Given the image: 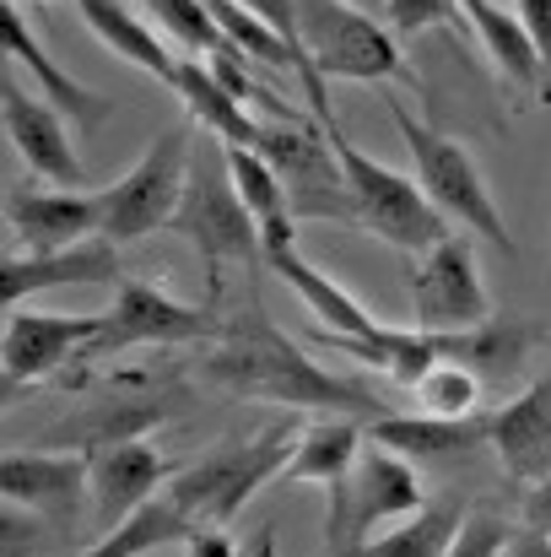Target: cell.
<instances>
[{
  "label": "cell",
  "mask_w": 551,
  "mask_h": 557,
  "mask_svg": "<svg viewBox=\"0 0 551 557\" xmlns=\"http://www.w3.org/2000/svg\"><path fill=\"white\" fill-rule=\"evenodd\" d=\"M422 504H427V493H422L416 466L405 455H395V449L367 438L358 466L336 487H325V553L363 547L367 536L411 520Z\"/></svg>",
  "instance_id": "7"
},
{
  "label": "cell",
  "mask_w": 551,
  "mask_h": 557,
  "mask_svg": "<svg viewBox=\"0 0 551 557\" xmlns=\"http://www.w3.org/2000/svg\"><path fill=\"white\" fill-rule=\"evenodd\" d=\"M238 5L260 11V16H265V22L281 33V38H292V44H298V5H292V0H238Z\"/></svg>",
  "instance_id": "34"
},
{
  "label": "cell",
  "mask_w": 551,
  "mask_h": 557,
  "mask_svg": "<svg viewBox=\"0 0 551 557\" xmlns=\"http://www.w3.org/2000/svg\"><path fill=\"white\" fill-rule=\"evenodd\" d=\"M367 438L405 455L411 466H449V460H465L476 449H487V411L476 417H433V411H389V417H373L367 422Z\"/></svg>",
  "instance_id": "19"
},
{
  "label": "cell",
  "mask_w": 551,
  "mask_h": 557,
  "mask_svg": "<svg viewBox=\"0 0 551 557\" xmlns=\"http://www.w3.org/2000/svg\"><path fill=\"white\" fill-rule=\"evenodd\" d=\"M509 542H514V531H509L498 515H465L460 536L449 542V553L443 557H503L509 553Z\"/></svg>",
  "instance_id": "31"
},
{
  "label": "cell",
  "mask_w": 551,
  "mask_h": 557,
  "mask_svg": "<svg viewBox=\"0 0 551 557\" xmlns=\"http://www.w3.org/2000/svg\"><path fill=\"white\" fill-rule=\"evenodd\" d=\"M411 309L422 331H476L492 320L487 287H481V265L471 255V238L449 233L438 249L416 255L411 271Z\"/></svg>",
  "instance_id": "12"
},
{
  "label": "cell",
  "mask_w": 551,
  "mask_h": 557,
  "mask_svg": "<svg viewBox=\"0 0 551 557\" xmlns=\"http://www.w3.org/2000/svg\"><path fill=\"white\" fill-rule=\"evenodd\" d=\"M168 233H179L184 244L200 255L211 287H216V276H222L227 265H260V260H265L260 222H254V211L243 206V195L233 185L227 141H216V136L195 141L189 185H184L179 216H174Z\"/></svg>",
  "instance_id": "3"
},
{
  "label": "cell",
  "mask_w": 551,
  "mask_h": 557,
  "mask_svg": "<svg viewBox=\"0 0 551 557\" xmlns=\"http://www.w3.org/2000/svg\"><path fill=\"white\" fill-rule=\"evenodd\" d=\"M76 11H82V22L92 27V38H98L103 49H114L125 65L147 71L152 82H163V87L174 92V82H179V54L168 49V38H163V27H158L152 16L130 11V0H76Z\"/></svg>",
  "instance_id": "21"
},
{
  "label": "cell",
  "mask_w": 551,
  "mask_h": 557,
  "mask_svg": "<svg viewBox=\"0 0 551 557\" xmlns=\"http://www.w3.org/2000/svg\"><path fill=\"white\" fill-rule=\"evenodd\" d=\"M389 120H395V131L405 136V152H411L416 185L427 189V200H433L443 216L465 222L476 238H487L498 255H514L509 222H503V211H498L492 189H487V180H481V169H476L471 147H465V141H454L449 131H438V125L416 120V114H411L405 103H395V98H389Z\"/></svg>",
  "instance_id": "5"
},
{
  "label": "cell",
  "mask_w": 551,
  "mask_h": 557,
  "mask_svg": "<svg viewBox=\"0 0 551 557\" xmlns=\"http://www.w3.org/2000/svg\"><path fill=\"white\" fill-rule=\"evenodd\" d=\"M189 520H184L179 509L158 493L152 504H141L130 520H120V525H109V536L98 542V547H87L82 557H147L158 553V547H174V542H189Z\"/></svg>",
  "instance_id": "27"
},
{
  "label": "cell",
  "mask_w": 551,
  "mask_h": 557,
  "mask_svg": "<svg viewBox=\"0 0 551 557\" xmlns=\"http://www.w3.org/2000/svg\"><path fill=\"white\" fill-rule=\"evenodd\" d=\"M103 331V314H54V309H27L11 304L5 309V336H0V369L5 384H38L49 373H60L71 358H82Z\"/></svg>",
  "instance_id": "13"
},
{
  "label": "cell",
  "mask_w": 551,
  "mask_h": 557,
  "mask_svg": "<svg viewBox=\"0 0 551 557\" xmlns=\"http://www.w3.org/2000/svg\"><path fill=\"white\" fill-rule=\"evenodd\" d=\"M147 557H152V553H147Z\"/></svg>",
  "instance_id": "38"
},
{
  "label": "cell",
  "mask_w": 551,
  "mask_h": 557,
  "mask_svg": "<svg viewBox=\"0 0 551 557\" xmlns=\"http://www.w3.org/2000/svg\"><path fill=\"white\" fill-rule=\"evenodd\" d=\"M87 466H92V504H98L103 525L130 520L141 504H152L168 487V460H163V449L147 433L103 444V449H87Z\"/></svg>",
  "instance_id": "18"
},
{
  "label": "cell",
  "mask_w": 551,
  "mask_h": 557,
  "mask_svg": "<svg viewBox=\"0 0 551 557\" xmlns=\"http://www.w3.org/2000/svg\"><path fill=\"white\" fill-rule=\"evenodd\" d=\"M367 433L352 422V417H336V422H309L303 433H298V449H292V460H287V471H281V482H303V487H336L352 466H358V455H363Z\"/></svg>",
  "instance_id": "25"
},
{
  "label": "cell",
  "mask_w": 551,
  "mask_h": 557,
  "mask_svg": "<svg viewBox=\"0 0 551 557\" xmlns=\"http://www.w3.org/2000/svg\"><path fill=\"white\" fill-rule=\"evenodd\" d=\"M0 109H5V136L16 147V158L27 163V174L38 185H65V189H82L87 169L71 147V131H65V114L38 92H27L16 76H5L0 87Z\"/></svg>",
  "instance_id": "14"
},
{
  "label": "cell",
  "mask_w": 551,
  "mask_h": 557,
  "mask_svg": "<svg viewBox=\"0 0 551 557\" xmlns=\"http://www.w3.org/2000/svg\"><path fill=\"white\" fill-rule=\"evenodd\" d=\"M120 276H125L120 244H109L103 233H92V238L65 244V249H11L0 298L11 309V304H27L33 293H54V287H114Z\"/></svg>",
  "instance_id": "15"
},
{
  "label": "cell",
  "mask_w": 551,
  "mask_h": 557,
  "mask_svg": "<svg viewBox=\"0 0 551 557\" xmlns=\"http://www.w3.org/2000/svg\"><path fill=\"white\" fill-rule=\"evenodd\" d=\"M265 265H271V271H276V276H281V282L314 309V320H320L325 331H341V336H378V331H384V325L367 314L363 304H358L336 276H325V271H320L314 260H303L298 249H281V255H271Z\"/></svg>",
  "instance_id": "24"
},
{
  "label": "cell",
  "mask_w": 551,
  "mask_h": 557,
  "mask_svg": "<svg viewBox=\"0 0 551 557\" xmlns=\"http://www.w3.org/2000/svg\"><path fill=\"white\" fill-rule=\"evenodd\" d=\"M460 525H465V509L454 498H433L411 520L367 536L363 547H341V553H325V557H443L449 542L460 536Z\"/></svg>",
  "instance_id": "26"
},
{
  "label": "cell",
  "mask_w": 551,
  "mask_h": 557,
  "mask_svg": "<svg viewBox=\"0 0 551 557\" xmlns=\"http://www.w3.org/2000/svg\"><path fill=\"white\" fill-rule=\"evenodd\" d=\"M547 276H551V260H547Z\"/></svg>",
  "instance_id": "36"
},
{
  "label": "cell",
  "mask_w": 551,
  "mask_h": 557,
  "mask_svg": "<svg viewBox=\"0 0 551 557\" xmlns=\"http://www.w3.org/2000/svg\"><path fill=\"white\" fill-rule=\"evenodd\" d=\"M454 16H465L460 0H384V22H389L400 38L427 33V27H443V22H454Z\"/></svg>",
  "instance_id": "30"
},
{
  "label": "cell",
  "mask_w": 551,
  "mask_h": 557,
  "mask_svg": "<svg viewBox=\"0 0 551 557\" xmlns=\"http://www.w3.org/2000/svg\"><path fill=\"white\" fill-rule=\"evenodd\" d=\"M460 11H465L471 33L487 44L492 65H498L519 92H536V98H541V92H547V65H541V49H536L525 16L509 11L503 0H460Z\"/></svg>",
  "instance_id": "22"
},
{
  "label": "cell",
  "mask_w": 551,
  "mask_h": 557,
  "mask_svg": "<svg viewBox=\"0 0 551 557\" xmlns=\"http://www.w3.org/2000/svg\"><path fill=\"white\" fill-rule=\"evenodd\" d=\"M174 92H179L184 114H189L205 136H216V141H227V147H260V136H265L260 114H249V103L233 98L205 60H179Z\"/></svg>",
  "instance_id": "23"
},
{
  "label": "cell",
  "mask_w": 551,
  "mask_h": 557,
  "mask_svg": "<svg viewBox=\"0 0 551 557\" xmlns=\"http://www.w3.org/2000/svg\"><path fill=\"white\" fill-rule=\"evenodd\" d=\"M184 557H243V547L227 536V525H195L184 542Z\"/></svg>",
  "instance_id": "33"
},
{
  "label": "cell",
  "mask_w": 551,
  "mask_h": 557,
  "mask_svg": "<svg viewBox=\"0 0 551 557\" xmlns=\"http://www.w3.org/2000/svg\"><path fill=\"white\" fill-rule=\"evenodd\" d=\"M141 5H147V16H152L174 44L195 49L200 60L227 44V33H222V22H216V11H211L205 0H141Z\"/></svg>",
  "instance_id": "28"
},
{
  "label": "cell",
  "mask_w": 551,
  "mask_h": 557,
  "mask_svg": "<svg viewBox=\"0 0 551 557\" xmlns=\"http://www.w3.org/2000/svg\"><path fill=\"white\" fill-rule=\"evenodd\" d=\"M519 16H525V27H530V38H536V49H541V65H547V92H541V103H551V0H519Z\"/></svg>",
  "instance_id": "32"
},
{
  "label": "cell",
  "mask_w": 551,
  "mask_h": 557,
  "mask_svg": "<svg viewBox=\"0 0 551 557\" xmlns=\"http://www.w3.org/2000/svg\"><path fill=\"white\" fill-rule=\"evenodd\" d=\"M314 120H325V131H330V147H336L341 174L352 185V206H358V227L363 233H373L378 244H389L400 255H427V249H438L449 238V216L427 200V189L416 180L395 174L389 163H378V158H367L363 147H352L336 131L330 109L314 114Z\"/></svg>",
  "instance_id": "6"
},
{
  "label": "cell",
  "mask_w": 551,
  "mask_h": 557,
  "mask_svg": "<svg viewBox=\"0 0 551 557\" xmlns=\"http://www.w3.org/2000/svg\"><path fill=\"white\" fill-rule=\"evenodd\" d=\"M189 158H195V136L189 125H168L130 174H120L103 195V238L109 244H141L163 227H174L179 216L184 185H189Z\"/></svg>",
  "instance_id": "8"
},
{
  "label": "cell",
  "mask_w": 551,
  "mask_h": 557,
  "mask_svg": "<svg viewBox=\"0 0 551 557\" xmlns=\"http://www.w3.org/2000/svg\"><path fill=\"white\" fill-rule=\"evenodd\" d=\"M298 422H276L265 428L260 438H243V444H227V449H211L200 455L195 466H184L168 476L163 498L179 509L189 525H233L238 509L287 471L292 449H298Z\"/></svg>",
  "instance_id": "4"
},
{
  "label": "cell",
  "mask_w": 551,
  "mask_h": 557,
  "mask_svg": "<svg viewBox=\"0 0 551 557\" xmlns=\"http://www.w3.org/2000/svg\"><path fill=\"white\" fill-rule=\"evenodd\" d=\"M5 227L16 233V249H65L103 233V195L65 185H16L5 195Z\"/></svg>",
  "instance_id": "16"
},
{
  "label": "cell",
  "mask_w": 551,
  "mask_h": 557,
  "mask_svg": "<svg viewBox=\"0 0 551 557\" xmlns=\"http://www.w3.org/2000/svg\"><path fill=\"white\" fill-rule=\"evenodd\" d=\"M260 152L281 174L287 200L303 222H358L352 185L341 174L325 120H271L260 136Z\"/></svg>",
  "instance_id": "10"
},
{
  "label": "cell",
  "mask_w": 551,
  "mask_h": 557,
  "mask_svg": "<svg viewBox=\"0 0 551 557\" xmlns=\"http://www.w3.org/2000/svg\"><path fill=\"white\" fill-rule=\"evenodd\" d=\"M525 531H536V536L551 542V476H541L530 487V498H525Z\"/></svg>",
  "instance_id": "35"
},
{
  "label": "cell",
  "mask_w": 551,
  "mask_h": 557,
  "mask_svg": "<svg viewBox=\"0 0 551 557\" xmlns=\"http://www.w3.org/2000/svg\"><path fill=\"white\" fill-rule=\"evenodd\" d=\"M0 493H5V509H22L38 525L71 531L87 515L92 466L82 449H11L0 460Z\"/></svg>",
  "instance_id": "11"
},
{
  "label": "cell",
  "mask_w": 551,
  "mask_h": 557,
  "mask_svg": "<svg viewBox=\"0 0 551 557\" xmlns=\"http://www.w3.org/2000/svg\"><path fill=\"white\" fill-rule=\"evenodd\" d=\"M487 449L525 487L551 476V369L536 373V384H525L519 395H509L503 406L487 411Z\"/></svg>",
  "instance_id": "17"
},
{
  "label": "cell",
  "mask_w": 551,
  "mask_h": 557,
  "mask_svg": "<svg viewBox=\"0 0 551 557\" xmlns=\"http://www.w3.org/2000/svg\"><path fill=\"white\" fill-rule=\"evenodd\" d=\"M200 373L227 395L287 406V411H330V417H367V422L395 411L367 389L363 379L330 373L314 358H303V347L260 309H243L238 320H227V336L200 363Z\"/></svg>",
  "instance_id": "1"
},
{
  "label": "cell",
  "mask_w": 551,
  "mask_h": 557,
  "mask_svg": "<svg viewBox=\"0 0 551 557\" xmlns=\"http://www.w3.org/2000/svg\"><path fill=\"white\" fill-rule=\"evenodd\" d=\"M227 336V320L216 314V304H184L174 293H163L158 282H141V276H120L114 282V298L103 309V331L98 342L82 352L87 358H120V352H136V347H189V342H222Z\"/></svg>",
  "instance_id": "9"
},
{
  "label": "cell",
  "mask_w": 551,
  "mask_h": 557,
  "mask_svg": "<svg viewBox=\"0 0 551 557\" xmlns=\"http://www.w3.org/2000/svg\"><path fill=\"white\" fill-rule=\"evenodd\" d=\"M38 5H43V0H38Z\"/></svg>",
  "instance_id": "37"
},
{
  "label": "cell",
  "mask_w": 551,
  "mask_h": 557,
  "mask_svg": "<svg viewBox=\"0 0 551 557\" xmlns=\"http://www.w3.org/2000/svg\"><path fill=\"white\" fill-rule=\"evenodd\" d=\"M481 373L465 369V363H438V369H427L416 379V400H422V411H433V417H476V406H481Z\"/></svg>",
  "instance_id": "29"
},
{
  "label": "cell",
  "mask_w": 551,
  "mask_h": 557,
  "mask_svg": "<svg viewBox=\"0 0 551 557\" xmlns=\"http://www.w3.org/2000/svg\"><path fill=\"white\" fill-rule=\"evenodd\" d=\"M0 22H5V54H11V71H27V76L38 82V92H43L65 120H76V125L98 131V125L114 114V98L92 92L87 82H76L71 71H60V65L43 54V44L33 38V27H27V16H22V0H5Z\"/></svg>",
  "instance_id": "20"
},
{
  "label": "cell",
  "mask_w": 551,
  "mask_h": 557,
  "mask_svg": "<svg viewBox=\"0 0 551 557\" xmlns=\"http://www.w3.org/2000/svg\"><path fill=\"white\" fill-rule=\"evenodd\" d=\"M298 5V49L309 60L303 76V98L309 109H325V76L330 82H358V87H389L405 82V54H400V33L378 27L363 5L352 0H292Z\"/></svg>",
  "instance_id": "2"
}]
</instances>
